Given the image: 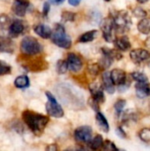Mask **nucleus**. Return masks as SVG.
Here are the masks:
<instances>
[{
	"label": "nucleus",
	"mask_w": 150,
	"mask_h": 151,
	"mask_svg": "<svg viewBox=\"0 0 150 151\" xmlns=\"http://www.w3.org/2000/svg\"><path fill=\"white\" fill-rule=\"evenodd\" d=\"M22 119L24 123L35 135L42 134L47 124L49 123L48 117L28 110L23 111Z\"/></svg>",
	"instance_id": "1"
},
{
	"label": "nucleus",
	"mask_w": 150,
	"mask_h": 151,
	"mask_svg": "<svg viewBox=\"0 0 150 151\" xmlns=\"http://www.w3.org/2000/svg\"><path fill=\"white\" fill-rule=\"evenodd\" d=\"M51 40L53 43L63 49H69L72 46V40L65 33V29L61 24H56L55 28L52 31Z\"/></svg>",
	"instance_id": "2"
},
{
	"label": "nucleus",
	"mask_w": 150,
	"mask_h": 151,
	"mask_svg": "<svg viewBox=\"0 0 150 151\" xmlns=\"http://www.w3.org/2000/svg\"><path fill=\"white\" fill-rule=\"evenodd\" d=\"M42 50V44L33 36H26L20 42V51L27 56H34Z\"/></svg>",
	"instance_id": "3"
},
{
	"label": "nucleus",
	"mask_w": 150,
	"mask_h": 151,
	"mask_svg": "<svg viewBox=\"0 0 150 151\" xmlns=\"http://www.w3.org/2000/svg\"><path fill=\"white\" fill-rule=\"evenodd\" d=\"M111 17H112L115 29L117 32L125 33L130 29L132 20H131L129 14L126 11L117 12Z\"/></svg>",
	"instance_id": "4"
},
{
	"label": "nucleus",
	"mask_w": 150,
	"mask_h": 151,
	"mask_svg": "<svg viewBox=\"0 0 150 151\" xmlns=\"http://www.w3.org/2000/svg\"><path fill=\"white\" fill-rule=\"evenodd\" d=\"M45 95L48 98V102L46 104V111L49 116L53 118H62L64 116V110L57 103L55 96L49 91H47Z\"/></svg>",
	"instance_id": "5"
},
{
	"label": "nucleus",
	"mask_w": 150,
	"mask_h": 151,
	"mask_svg": "<svg viewBox=\"0 0 150 151\" xmlns=\"http://www.w3.org/2000/svg\"><path fill=\"white\" fill-rule=\"evenodd\" d=\"M101 29L103 32V36L104 40L108 42H112L115 41L116 38H114L115 35V26L113 23L112 17L104 19L101 23Z\"/></svg>",
	"instance_id": "6"
},
{
	"label": "nucleus",
	"mask_w": 150,
	"mask_h": 151,
	"mask_svg": "<svg viewBox=\"0 0 150 151\" xmlns=\"http://www.w3.org/2000/svg\"><path fill=\"white\" fill-rule=\"evenodd\" d=\"M74 138L78 142L89 143L92 140V129L88 126L78 127L74 132Z\"/></svg>",
	"instance_id": "7"
},
{
	"label": "nucleus",
	"mask_w": 150,
	"mask_h": 151,
	"mask_svg": "<svg viewBox=\"0 0 150 151\" xmlns=\"http://www.w3.org/2000/svg\"><path fill=\"white\" fill-rule=\"evenodd\" d=\"M67 65H68V70L73 73L79 72L82 68V60L81 58L75 53H69L67 55Z\"/></svg>",
	"instance_id": "8"
},
{
	"label": "nucleus",
	"mask_w": 150,
	"mask_h": 151,
	"mask_svg": "<svg viewBox=\"0 0 150 151\" xmlns=\"http://www.w3.org/2000/svg\"><path fill=\"white\" fill-rule=\"evenodd\" d=\"M26 25L25 22L20 19H14L12 22H11L8 31L10 37H17L20 35H22L25 32Z\"/></svg>",
	"instance_id": "9"
},
{
	"label": "nucleus",
	"mask_w": 150,
	"mask_h": 151,
	"mask_svg": "<svg viewBox=\"0 0 150 151\" xmlns=\"http://www.w3.org/2000/svg\"><path fill=\"white\" fill-rule=\"evenodd\" d=\"M29 4L30 3L28 0H14L11 5V10L15 15L23 17L29 7Z\"/></svg>",
	"instance_id": "10"
},
{
	"label": "nucleus",
	"mask_w": 150,
	"mask_h": 151,
	"mask_svg": "<svg viewBox=\"0 0 150 151\" xmlns=\"http://www.w3.org/2000/svg\"><path fill=\"white\" fill-rule=\"evenodd\" d=\"M130 58L134 63L140 64L149 58L150 53L147 50H144V49H141V48L135 49L130 52Z\"/></svg>",
	"instance_id": "11"
},
{
	"label": "nucleus",
	"mask_w": 150,
	"mask_h": 151,
	"mask_svg": "<svg viewBox=\"0 0 150 151\" xmlns=\"http://www.w3.org/2000/svg\"><path fill=\"white\" fill-rule=\"evenodd\" d=\"M89 90L90 93L92 95V97L97 101L99 104L100 103H103L104 101V95H103V86L99 85L96 82L91 83L89 85Z\"/></svg>",
	"instance_id": "12"
},
{
	"label": "nucleus",
	"mask_w": 150,
	"mask_h": 151,
	"mask_svg": "<svg viewBox=\"0 0 150 151\" xmlns=\"http://www.w3.org/2000/svg\"><path fill=\"white\" fill-rule=\"evenodd\" d=\"M111 77L113 83L117 86H121L127 81L126 73L121 69H114L111 73Z\"/></svg>",
	"instance_id": "13"
},
{
	"label": "nucleus",
	"mask_w": 150,
	"mask_h": 151,
	"mask_svg": "<svg viewBox=\"0 0 150 151\" xmlns=\"http://www.w3.org/2000/svg\"><path fill=\"white\" fill-rule=\"evenodd\" d=\"M34 33L39 35L40 37L43 39H49L51 37L52 35V30L49 26H46L44 24H38L34 27Z\"/></svg>",
	"instance_id": "14"
},
{
	"label": "nucleus",
	"mask_w": 150,
	"mask_h": 151,
	"mask_svg": "<svg viewBox=\"0 0 150 151\" xmlns=\"http://www.w3.org/2000/svg\"><path fill=\"white\" fill-rule=\"evenodd\" d=\"M13 51L14 45L12 41L8 37H4L0 35V52L13 53Z\"/></svg>",
	"instance_id": "15"
},
{
	"label": "nucleus",
	"mask_w": 150,
	"mask_h": 151,
	"mask_svg": "<svg viewBox=\"0 0 150 151\" xmlns=\"http://www.w3.org/2000/svg\"><path fill=\"white\" fill-rule=\"evenodd\" d=\"M102 80H103V88L105 89L109 94H113L115 92V88H114V83L111 80V73H103L102 75Z\"/></svg>",
	"instance_id": "16"
},
{
	"label": "nucleus",
	"mask_w": 150,
	"mask_h": 151,
	"mask_svg": "<svg viewBox=\"0 0 150 151\" xmlns=\"http://www.w3.org/2000/svg\"><path fill=\"white\" fill-rule=\"evenodd\" d=\"M114 43H115L116 47L121 51H126L132 46L127 36H121V37L116 38L114 41Z\"/></svg>",
	"instance_id": "17"
},
{
	"label": "nucleus",
	"mask_w": 150,
	"mask_h": 151,
	"mask_svg": "<svg viewBox=\"0 0 150 151\" xmlns=\"http://www.w3.org/2000/svg\"><path fill=\"white\" fill-rule=\"evenodd\" d=\"M95 119H96L97 126L101 128V130L103 131L104 133H108L109 130H110V126H109L108 120L106 119V118L104 117V115L103 113L97 111Z\"/></svg>",
	"instance_id": "18"
},
{
	"label": "nucleus",
	"mask_w": 150,
	"mask_h": 151,
	"mask_svg": "<svg viewBox=\"0 0 150 151\" xmlns=\"http://www.w3.org/2000/svg\"><path fill=\"white\" fill-rule=\"evenodd\" d=\"M136 88V95L139 98H145L149 94V88L147 82H138L135 86Z\"/></svg>",
	"instance_id": "19"
},
{
	"label": "nucleus",
	"mask_w": 150,
	"mask_h": 151,
	"mask_svg": "<svg viewBox=\"0 0 150 151\" xmlns=\"http://www.w3.org/2000/svg\"><path fill=\"white\" fill-rule=\"evenodd\" d=\"M30 81L27 75H20L17 77L14 81V86L18 88H26L29 87Z\"/></svg>",
	"instance_id": "20"
},
{
	"label": "nucleus",
	"mask_w": 150,
	"mask_h": 151,
	"mask_svg": "<svg viewBox=\"0 0 150 151\" xmlns=\"http://www.w3.org/2000/svg\"><path fill=\"white\" fill-rule=\"evenodd\" d=\"M138 30L144 35H148L150 33V17L143 18L138 23Z\"/></svg>",
	"instance_id": "21"
},
{
	"label": "nucleus",
	"mask_w": 150,
	"mask_h": 151,
	"mask_svg": "<svg viewBox=\"0 0 150 151\" xmlns=\"http://www.w3.org/2000/svg\"><path fill=\"white\" fill-rule=\"evenodd\" d=\"M102 52H103V55L109 57V58H110L111 59H112V60H115V59L119 60V59L122 58V55H121L120 52H118V51H117V50H112V49L103 48V49H102Z\"/></svg>",
	"instance_id": "22"
},
{
	"label": "nucleus",
	"mask_w": 150,
	"mask_h": 151,
	"mask_svg": "<svg viewBox=\"0 0 150 151\" xmlns=\"http://www.w3.org/2000/svg\"><path fill=\"white\" fill-rule=\"evenodd\" d=\"M97 35V30H90L83 35H81L78 40L79 42H88L93 40H95V36Z\"/></svg>",
	"instance_id": "23"
},
{
	"label": "nucleus",
	"mask_w": 150,
	"mask_h": 151,
	"mask_svg": "<svg viewBox=\"0 0 150 151\" xmlns=\"http://www.w3.org/2000/svg\"><path fill=\"white\" fill-rule=\"evenodd\" d=\"M103 145V139L102 137V135H96L94 139L91 140V142H89V147L91 150H97L100 148H102Z\"/></svg>",
	"instance_id": "24"
},
{
	"label": "nucleus",
	"mask_w": 150,
	"mask_h": 151,
	"mask_svg": "<svg viewBox=\"0 0 150 151\" xmlns=\"http://www.w3.org/2000/svg\"><path fill=\"white\" fill-rule=\"evenodd\" d=\"M11 72V66L6 62L0 60V76L10 74Z\"/></svg>",
	"instance_id": "25"
},
{
	"label": "nucleus",
	"mask_w": 150,
	"mask_h": 151,
	"mask_svg": "<svg viewBox=\"0 0 150 151\" xmlns=\"http://www.w3.org/2000/svg\"><path fill=\"white\" fill-rule=\"evenodd\" d=\"M132 78L138 82H147L148 81L147 75L141 72H133L132 73Z\"/></svg>",
	"instance_id": "26"
},
{
	"label": "nucleus",
	"mask_w": 150,
	"mask_h": 151,
	"mask_svg": "<svg viewBox=\"0 0 150 151\" xmlns=\"http://www.w3.org/2000/svg\"><path fill=\"white\" fill-rule=\"evenodd\" d=\"M68 70V65H67V62L65 60H59L57 63V71L59 74H64L66 73V71Z\"/></svg>",
	"instance_id": "27"
},
{
	"label": "nucleus",
	"mask_w": 150,
	"mask_h": 151,
	"mask_svg": "<svg viewBox=\"0 0 150 151\" xmlns=\"http://www.w3.org/2000/svg\"><path fill=\"white\" fill-rule=\"evenodd\" d=\"M139 136L141 138V140L144 142H150V129L149 128H144L142 129L140 134H139Z\"/></svg>",
	"instance_id": "28"
},
{
	"label": "nucleus",
	"mask_w": 150,
	"mask_h": 151,
	"mask_svg": "<svg viewBox=\"0 0 150 151\" xmlns=\"http://www.w3.org/2000/svg\"><path fill=\"white\" fill-rule=\"evenodd\" d=\"M112 59H111L109 57L103 55V57L100 59V62H99V65L101 66V68H103V69H106V68H109L111 66V65L112 64Z\"/></svg>",
	"instance_id": "29"
},
{
	"label": "nucleus",
	"mask_w": 150,
	"mask_h": 151,
	"mask_svg": "<svg viewBox=\"0 0 150 151\" xmlns=\"http://www.w3.org/2000/svg\"><path fill=\"white\" fill-rule=\"evenodd\" d=\"M10 24H11V21H10V19H9L8 15L1 14L0 15V27L1 28L9 27Z\"/></svg>",
	"instance_id": "30"
},
{
	"label": "nucleus",
	"mask_w": 150,
	"mask_h": 151,
	"mask_svg": "<svg viewBox=\"0 0 150 151\" xmlns=\"http://www.w3.org/2000/svg\"><path fill=\"white\" fill-rule=\"evenodd\" d=\"M126 106V101L125 100H118L114 105V108H115V111H116V113L118 115H120L121 112L123 111L124 108Z\"/></svg>",
	"instance_id": "31"
},
{
	"label": "nucleus",
	"mask_w": 150,
	"mask_h": 151,
	"mask_svg": "<svg viewBox=\"0 0 150 151\" xmlns=\"http://www.w3.org/2000/svg\"><path fill=\"white\" fill-rule=\"evenodd\" d=\"M76 14L72 12H65L62 13V19L65 21H73L75 19Z\"/></svg>",
	"instance_id": "32"
},
{
	"label": "nucleus",
	"mask_w": 150,
	"mask_h": 151,
	"mask_svg": "<svg viewBox=\"0 0 150 151\" xmlns=\"http://www.w3.org/2000/svg\"><path fill=\"white\" fill-rule=\"evenodd\" d=\"M100 70H101V66L99 64H93V65L88 66V71L91 74L97 75L99 73Z\"/></svg>",
	"instance_id": "33"
},
{
	"label": "nucleus",
	"mask_w": 150,
	"mask_h": 151,
	"mask_svg": "<svg viewBox=\"0 0 150 151\" xmlns=\"http://www.w3.org/2000/svg\"><path fill=\"white\" fill-rule=\"evenodd\" d=\"M103 149L104 150H118V148L115 146V144L113 142H111V141H106L103 142Z\"/></svg>",
	"instance_id": "34"
},
{
	"label": "nucleus",
	"mask_w": 150,
	"mask_h": 151,
	"mask_svg": "<svg viewBox=\"0 0 150 151\" xmlns=\"http://www.w3.org/2000/svg\"><path fill=\"white\" fill-rule=\"evenodd\" d=\"M133 13H134V15H135L136 17H138V18H142V17H145V16L147 15V12H146L143 9L139 8V7L136 8V9H134Z\"/></svg>",
	"instance_id": "35"
},
{
	"label": "nucleus",
	"mask_w": 150,
	"mask_h": 151,
	"mask_svg": "<svg viewBox=\"0 0 150 151\" xmlns=\"http://www.w3.org/2000/svg\"><path fill=\"white\" fill-rule=\"evenodd\" d=\"M88 104L95 111H98L99 110V103L97 101H95L93 97H91L89 100H88Z\"/></svg>",
	"instance_id": "36"
},
{
	"label": "nucleus",
	"mask_w": 150,
	"mask_h": 151,
	"mask_svg": "<svg viewBox=\"0 0 150 151\" xmlns=\"http://www.w3.org/2000/svg\"><path fill=\"white\" fill-rule=\"evenodd\" d=\"M50 10V3L49 2H45L43 4V8H42V14H43V16H45V17L48 16Z\"/></svg>",
	"instance_id": "37"
},
{
	"label": "nucleus",
	"mask_w": 150,
	"mask_h": 151,
	"mask_svg": "<svg viewBox=\"0 0 150 151\" xmlns=\"http://www.w3.org/2000/svg\"><path fill=\"white\" fill-rule=\"evenodd\" d=\"M117 134H118V136H120V137H122V138H126V133H125V132L122 130V128H120V127H118V128L117 129Z\"/></svg>",
	"instance_id": "38"
},
{
	"label": "nucleus",
	"mask_w": 150,
	"mask_h": 151,
	"mask_svg": "<svg viewBox=\"0 0 150 151\" xmlns=\"http://www.w3.org/2000/svg\"><path fill=\"white\" fill-rule=\"evenodd\" d=\"M81 0H68L69 4L72 6H77L80 3Z\"/></svg>",
	"instance_id": "39"
},
{
	"label": "nucleus",
	"mask_w": 150,
	"mask_h": 151,
	"mask_svg": "<svg viewBox=\"0 0 150 151\" xmlns=\"http://www.w3.org/2000/svg\"><path fill=\"white\" fill-rule=\"evenodd\" d=\"M50 2L53 4H61L65 2V0H50Z\"/></svg>",
	"instance_id": "40"
},
{
	"label": "nucleus",
	"mask_w": 150,
	"mask_h": 151,
	"mask_svg": "<svg viewBox=\"0 0 150 151\" xmlns=\"http://www.w3.org/2000/svg\"><path fill=\"white\" fill-rule=\"evenodd\" d=\"M46 150H57V147L55 144H51V145H50L49 147H47Z\"/></svg>",
	"instance_id": "41"
},
{
	"label": "nucleus",
	"mask_w": 150,
	"mask_h": 151,
	"mask_svg": "<svg viewBox=\"0 0 150 151\" xmlns=\"http://www.w3.org/2000/svg\"><path fill=\"white\" fill-rule=\"evenodd\" d=\"M139 3H141V4H145V3H147L149 0H137Z\"/></svg>",
	"instance_id": "42"
},
{
	"label": "nucleus",
	"mask_w": 150,
	"mask_h": 151,
	"mask_svg": "<svg viewBox=\"0 0 150 151\" xmlns=\"http://www.w3.org/2000/svg\"><path fill=\"white\" fill-rule=\"evenodd\" d=\"M148 88H149V94L150 96V84H148Z\"/></svg>",
	"instance_id": "43"
},
{
	"label": "nucleus",
	"mask_w": 150,
	"mask_h": 151,
	"mask_svg": "<svg viewBox=\"0 0 150 151\" xmlns=\"http://www.w3.org/2000/svg\"><path fill=\"white\" fill-rule=\"evenodd\" d=\"M105 1H107V2H109V1H111V0H105Z\"/></svg>",
	"instance_id": "44"
}]
</instances>
